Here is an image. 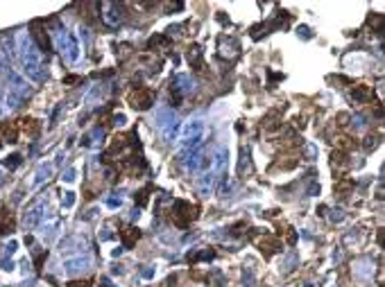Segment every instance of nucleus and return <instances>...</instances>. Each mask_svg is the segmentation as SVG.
Instances as JSON below:
<instances>
[{
    "label": "nucleus",
    "mask_w": 385,
    "mask_h": 287,
    "mask_svg": "<svg viewBox=\"0 0 385 287\" xmlns=\"http://www.w3.org/2000/svg\"><path fill=\"white\" fill-rule=\"evenodd\" d=\"M18 57H21V64H23V72H25L30 79L34 81H43L46 75H43V66H41V52L39 48L34 46L32 36L27 32L18 34Z\"/></svg>",
    "instance_id": "1"
},
{
    "label": "nucleus",
    "mask_w": 385,
    "mask_h": 287,
    "mask_svg": "<svg viewBox=\"0 0 385 287\" xmlns=\"http://www.w3.org/2000/svg\"><path fill=\"white\" fill-rule=\"evenodd\" d=\"M9 79H12V89H9V93H7V106L9 109H18V106L23 104V102L30 97L32 93V89L27 86V81L23 79L18 72H14V70H9Z\"/></svg>",
    "instance_id": "2"
},
{
    "label": "nucleus",
    "mask_w": 385,
    "mask_h": 287,
    "mask_svg": "<svg viewBox=\"0 0 385 287\" xmlns=\"http://www.w3.org/2000/svg\"><path fill=\"white\" fill-rule=\"evenodd\" d=\"M204 122L202 120H191V122H186L182 129H179V140H182V147L186 149H197L199 147V143H202V138H204Z\"/></svg>",
    "instance_id": "3"
},
{
    "label": "nucleus",
    "mask_w": 385,
    "mask_h": 287,
    "mask_svg": "<svg viewBox=\"0 0 385 287\" xmlns=\"http://www.w3.org/2000/svg\"><path fill=\"white\" fill-rule=\"evenodd\" d=\"M55 43H57V48H59V50L68 57V59L77 61V57H80V46H77L75 36H71L66 30H57L55 32Z\"/></svg>",
    "instance_id": "4"
},
{
    "label": "nucleus",
    "mask_w": 385,
    "mask_h": 287,
    "mask_svg": "<svg viewBox=\"0 0 385 287\" xmlns=\"http://www.w3.org/2000/svg\"><path fill=\"white\" fill-rule=\"evenodd\" d=\"M195 217H197V208L193 206V203H188V201H174V206H172V220L177 226H188Z\"/></svg>",
    "instance_id": "5"
},
{
    "label": "nucleus",
    "mask_w": 385,
    "mask_h": 287,
    "mask_svg": "<svg viewBox=\"0 0 385 287\" xmlns=\"http://www.w3.org/2000/svg\"><path fill=\"white\" fill-rule=\"evenodd\" d=\"M227 165H229V149L225 145H220L216 149V154H213V177H216V181H225Z\"/></svg>",
    "instance_id": "6"
},
{
    "label": "nucleus",
    "mask_w": 385,
    "mask_h": 287,
    "mask_svg": "<svg viewBox=\"0 0 385 287\" xmlns=\"http://www.w3.org/2000/svg\"><path fill=\"white\" fill-rule=\"evenodd\" d=\"M184 165H186L188 172H206L208 165H211V160H208L206 154L197 147V149H193V152L188 154V158L184 160Z\"/></svg>",
    "instance_id": "7"
},
{
    "label": "nucleus",
    "mask_w": 385,
    "mask_h": 287,
    "mask_svg": "<svg viewBox=\"0 0 385 287\" xmlns=\"http://www.w3.org/2000/svg\"><path fill=\"white\" fill-rule=\"evenodd\" d=\"M193 91H195V81L188 75H177V77H174L172 95H174V102H177V104H179V100H182L184 95L193 93Z\"/></svg>",
    "instance_id": "8"
},
{
    "label": "nucleus",
    "mask_w": 385,
    "mask_h": 287,
    "mask_svg": "<svg viewBox=\"0 0 385 287\" xmlns=\"http://www.w3.org/2000/svg\"><path fill=\"white\" fill-rule=\"evenodd\" d=\"M129 102H131V106H134V109L145 111V109H150V106L154 104V93L150 89H138L136 93H131Z\"/></svg>",
    "instance_id": "9"
},
{
    "label": "nucleus",
    "mask_w": 385,
    "mask_h": 287,
    "mask_svg": "<svg viewBox=\"0 0 385 287\" xmlns=\"http://www.w3.org/2000/svg\"><path fill=\"white\" fill-rule=\"evenodd\" d=\"M91 267V258L89 256H77V258H68V260L64 262V271L68 276H75L80 274V271L89 269Z\"/></svg>",
    "instance_id": "10"
},
{
    "label": "nucleus",
    "mask_w": 385,
    "mask_h": 287,
    "mask_svg": "<svg viewBox=\"0 0 385 287\" xmlns=\"http://www.w3.org/2000/svg\"><path fill=\"white\" fill-rule=\"evenodd\" d=\"M43 211H46V203L39 201L37 206H32L30 211L25 213V217H23V226L25 228H37L39 224H41L43 220Z\"/></svg>",
    "instance_id": "11"
},
{
    "label": "nucleus",
    "mask_w": 385,
    "mask_h": 287,
    "mask_svg": "<svg viewBox=\"0 0 385 287\" xmlns=\"http://www.w3.org/2000/svg\"><path fill=\"white\" fill-rule=\"evenodd\" d=\"M154 122H157V127L165 129L172 122H177V115H174V111L170 109V106H159V109L154 111Z\"/></svg>",
    "instance_id": "12"
},
{
    "label": "nucleus",
    "mask_w": 385,
    "mask_h": 287,
    "mask_svg": "<svg viewBox=\"0 0 385 287\" xmlns=\"http://www.w3.org/2000/svg\"><path fill=\"white\" fill-rule=\"evenodd\" d=\"M102 9H104V14H102V18H104V23L107 25H111V27H116L120 21H123V16H120V9H118V5H114V3H104L102 5Z\"/></svg>",
    "instance_id": "13"
},
{
    "label": "nucleus",
    "mask_w": 385,
    "mask_h": 287,
    "mask_svg": "<svg viewBox=\"0 0 385 287\" xmlns=\"http://www.w3.org/2000/svg\"><path fill=\"white\" fill-rule=\"evenodd\" d=\"M120 237H123V244L129 249V247H134L136 240L141 237V231H138V228H134V226H127V228H123V231H120Z\"/></svg>",
    "instance_id": "14"
},
{
    "label": "nucleus",
    "mask_w": 385,
    "mask_h": 287,
    "mask_svg": "<svg viewBox=\"0 0 385 287\" xmlns=\"http://www.w3.org/2000/svg\"><path fill=\"white\" fill-rule=\"evenodd\" d=\"M261 251L265 256H272V254H276V251L281 249V244H279V240H276V237H265V240H261Z\"/></svg>",
    "instance_id": "15"
},
{
    "label": "nucleus",
    "mask_w": 385,
    "mask_h": 287,
    "mask_svg": "<svg viewBox=\"0 0 385 287\" xmlns=\"http://www.w3.org/2000/svg\"><path fill=\"white\" fill-rule=\"evenodd\" d=\"M52 163H41L39 165V170H37V174H34V183H41V181H46V179H50L52 177Z\"/></svg>",
    "instance_id": "16"
},
{
    "label": "nucleus",
    "mask_w": 385,
    "mask_h": 287,
    "mask_svg": "<svg viewBox=\"0 0 385 287\" xmlns=\"http://www.w3.org/2000/svg\"><path fill=\"white\" fill-rule=\"evenodd\" d=\"M352 95H354V100H356V102H367L369 97H372V89H369V86H365V84L354 86Z\"/></svg>",
    "instance_id": "17"
},
{
    "label": "nucleus",
    "mask_w": 385,
    "mask_h": 287,
    "mask_svg": "<svg viewBox=\"0 0 385 287\" xmlns=\"http://www.w3.org/2000/svg\"><path fill=\"white\" fill-rule=\"evenodd\" d=\"M12 228H14L12 215H9L7 211H0V235H3V233H9Z\"/></svg>",
    "instance_id": "18"
},
{
    "label": "nucleus",
    "mask_w": 385,
    "mask_h": 287,
    "mask_svg": "<svg viewBox=\"0 0 385 287\" xmlns=\"http://www.w3.org/2000/svg\"><path fill=\"white\" fill-rule=\"evenodd\" d=\"M21 127L25 134H30V136H37V131H39V125H37V120H32V118H25V120H21Z\"/></svg>",
    "instance_id": "19"
},
{
    "label": "nucleus",
    "mask_w": 385,
    "mask_h": 287,
    "mask_svg": "<svg viewBox=\"0 0 385 287\" xmlns=\"http://www.w3.org/2000/svg\"><path fill=\"white\" fill-rule=\"evenodd\" d=\"M21 160H23L21 154H9V156L3 160V165H5V168H9V170H14V168H18V165H21Z\"/></svg>",
    "instance_id": "20"
},
{
    "label": "nucleus",
    "mask_w": 385,
    "mask_h": 287,
    "mask_svg": "<svg viewBox=\"0 0 385 287\" xmlns=\"http://www.w3.org/2000/svg\"><path fill=\"white\" fill-rule=\"evenodd\" d=\"M34 30H37L34 34H37V38H39V48H41V50H50V41H48V36L39 30V25H34Z\"/></svg>",
    "instance_id": "21"
},
{
    "label": "nucleus",
    "mask_w": 385,
    "mask_h": 287,
    "mask_svg": "<svg viewBox=\"0 0 385 287\" xmlns=\"http://www.w3.org/2000/svg\"><path fill=\"white\" fill-rule=\"evenodd\" d=\"M199 48H193L191 50V55H188V61H191L193 66H197V70H202V59H199Z\"/></svg>",
    "instance_id": "22"
},
{
    "label": "nucleus",
    "mask_w": 385,
    "mask_h": 287,
    "mask_svg": "<svg viewBox=\"0 0 385 287\" xmlns=\"http://www.w3.org/2000/svg\"><path fill=\"white\" fill-rule=\"evenodd\" d=\"M16 249H18V242H16V240H12L7 247H5V260H7V258H12L14 254H16Z\"/></svg>",
    "instance_id": "23"
},
{
    "label": "nucleus",
    "mask_w": 385,
    "mask_h": 287,
    "mask_svg": "<svg viewBox=\"0 0 385 287\" xmlns=\"http://www.w3.org/2000/svg\"><path fill=\"white\" fill-rule=\"evenodd\" d=\"M240 156H242V160H240V168H238V170H240V172H245V170L250 168V152H247V149H242Z\"/></svg>",
    "instance_id": "24"
},
{
    "label": "nucleus",
    "mask_w": 385,
    "mask_h": 287,
    "mask_svg": "<svg viewBox=\"0 0 385 287\" xmlns=\"http://www.w3.org/2000/svg\"><path fill=\"white\" fill-rule=\"evenodd\" d=\"M73 206H75V192L68 190L64 194V208H73Z\"/></svg>",
    "instance_id": "25"
},
{
    "label": "nucleus",
    "mask_w": 385,
    "mask_h": 287,
    "mask_svg": "<svg viewBox=\"0 0 385 287\" xmlns=\"http://www.w3.org/2000/svg\"><path fill=\"white\" fill-rule=\"evenodd\" d=\"M75 177H77V170H75V168H68L61 179H64L66 183H73V181H75Z\"/></svg>",
    "instance_id": "26"
},
{
    "label": "nucleus",
    "mask_w": 385,
    "mask_h": 287,
    "mask_svg": "<svg viewBox=\"0 0 385 287\" xmlns=\"http://www.w3.org/2000/svg\"><path fill=\"white\" fill-rule=\"evenodd\" d=\"M148 192H150V188H145V190H141V192H138V197H136L138 206H145V203H148Z\"/></svg>",
    "instance_id": "27"
},
{
    "label": "nucleus",
    "mask_w": 385,
    "mask_h": 287,
    "mask_svg": "<svg viewBox=\"0 0 385 287\" xmlns=\"http://www.w3.org/2000/svg\"><path fill=\"white\" fill-rule=\"evenodd\" d=\"M154 274H157V269H154V267H145V269L141 271V276H143L145 280H148V278H154Z\"/></svg>",
    "instance_id": "28"
},
{
    "label": "nucleus",
    "mask_w": 385,
    "mask_h": 287,
    "mask_svg": "<svg viewBox=\"0 0 385 287\" xmlns=\"http://www.w3.org/2000/svg\"><path fill=\"white\" fill-rule=\"evenodd\" d=\"M120 203H123V199H116V197H109V199H107V206H109V208H120Z\"/></svg>",
    "instance_id": "29"
},
{
    "label": "nucleus",
    "mask_w": 385,
    "mask_h": 287,
    "mask_svg": "<svg viewBox=\"0 0 385 287\" xmlns=\"http://www.w3.org/2000/svg\"><path fill=\"white\" fill-rule=\"evenodd\" d=\"M297 34H301V38H310V30L306 25H301L299 30H297Z\"/></svg>",
    "instance_id": "30"
},
{
    "label": "nucleus",
    "mask_w": 385,
    "mask_h": 287,
    "mask_svg": "<svg viewBox=\"0 0 385 287\" xmlns=\"http://www.w3.org/2000/svg\"><path fill=\"white\" fill-rule=\"evenodd\" d=\"M66 287H91L89 280H77V283H68Z\"/></svg>",
    "instance_id": "31"
},
{
    "label": "nucleus",
    "mask_w": 385,
    "mask_h": 287,
    "mask_svg": "<svg viewBox=\"0 0 385 287\" xmlns=\"http://www.w3.org/2000/svg\"><path fill=\"white\" fill-rule=\"evenodd\" d=\"M331 220H333V222H342V220H344L342 211H333V215H331Z\"/></svg>",
    "instance_id": "32"
},
{
    "label": "nucleus",
    "mask_w": 385,
    "mask_h": 287,
    "mask_svg": "<svg viewBox=\"0 0 385 287\" xmlns=\"http://www.w3.org/2000/svg\"><path fill=\"white\" fill-rule=\"evenodd\" d=\"M114 125H118V127H120V125H125V115H123V113L116 115V118H114Z\"/></svg>",
    "instance_id": "33"
},
{
    "label": "nucleus",
    "mask_w": 385,
    "mask_h": 287,
    "mask_svg": "<svg viewBox=\"0 0 385 287\" xmlns=\"http://www.w3.org/2000/svg\"><path fill=\"white\" fill-rule=\"evenodd\" d=\"M356 127H358V129H363V127H365V120L360 118V115H358V118H356Z\"/></svg>",
    "instance_id": "34"
},
{
    "label": "nucleus",
    "mask_w": 385,
    "mask_h": 287,
    "mask_svg": "<svg viewBox=\"0 0 385 287\" xmlns=\"http://www.w3.org/2000/svg\"><path fill=\"white\" fill-rule=\"evenodd\" d=\"M374 145H376V140H374V138H367V143H365V147H374Z\"/></svg>",
    "instance_id": "35"
},
{
    "label": "nucleus",
    "mask_w": 385,
    "mask_h": 287,
    "mask_svg": "<svg viewBox=\"0 0 385 287\" xmlns=\"http://www.w3.org/2000/svg\"><path fill=\"white\" fill-rule=\"evenodd\" d=\"M100 283H102V287H111V280H109V278H107V276H104V278H102V280H100Z\"/></svg>",
    "instance_id": "36"
}]
</instances>
